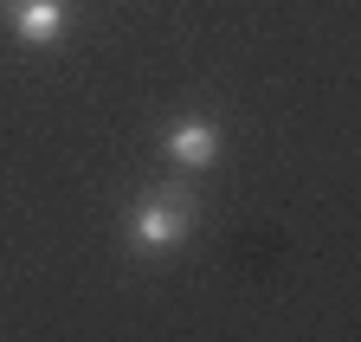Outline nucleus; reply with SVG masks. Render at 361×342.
Masks as SVG:
<instances>
[{
	"label": "nucleus",
	"instance_id": "nucleus-2",
	"mask_svg": "<svg viewBox=\"0 0 361 342\" xmlns=\"http://www.w3.org/2000/svg\"><path fill=\"white\" fill-rule=\"evenodd\" d=\"M7 13H13V32L26 39V46H59L65 26H71L65 0H7Z\"/></svg>",
	"mask_w": 361,
	"mask_h": 342
},
{
	"label": "nucleus",
	"instance_id": "nucleus-3",
	"mask_svg": "<svg viewBox=\"0 0 361 342\" xmlns=\"http://www.w3.org/2000/svg\"><path fill=\"white\" fill-rule=\"evenodd\" d=\"M161 149H168L180 168H213V161H219V130H213L207 116H188V123H174V130H168Z\"/></svg>",
	"mask_w": 361,
	"mask_h": 342
},
{
	"label": "nucleus",
	"instance_id": "nucleus-1",
	"mask_svg": "<svg viewBox=\"0 0 361 342\" xmlns=\"http://www.w3.org/2000/svg\"><path fill=\"white\" fill-rule=\"evenodd\" d=\"M194 233V194L188 188H155L129 207V245L135 252H174Z\"/></svg>",
	"mask_w": 361,
	"mask_h": 342
}]
</instances>
